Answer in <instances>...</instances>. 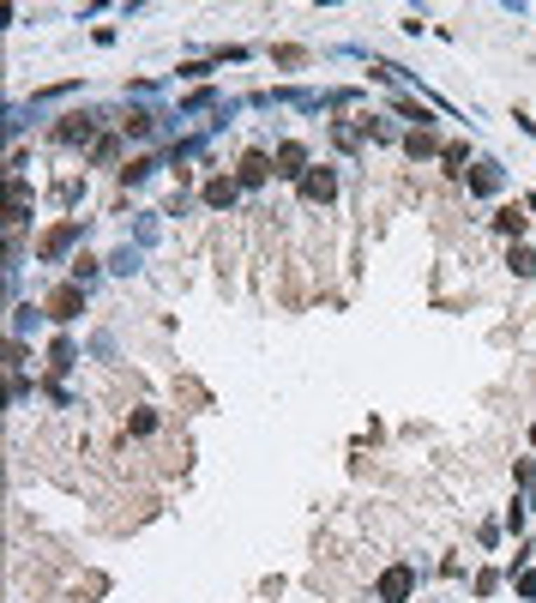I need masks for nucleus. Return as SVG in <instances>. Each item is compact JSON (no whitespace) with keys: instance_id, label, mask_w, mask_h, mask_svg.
<instances>
[{"instance_id":"obj_1","label":"nucleus","mask_w":536,"mask_h":603,"mask_svg":"<svg viewBox=\"0 0 536 603\" xmlns=\"http://www.w3.org/2000/svg\"><path fill=\"white\" fill-rule=\"evenodd\" d=\"M301 194H308V199H331V175H326V169L301 175Z\"/></svg>"},{"instance_id":"obj_2","label":"nucleus","mask_w":536,"mask_h":603,"mask_svg":"<svg viewBox=\"0 0 536 603\" xmlns=\"http://www.w3.org/2000/svg\"><path fill=\"white\" fill-rule=\"evenodd\" d=\"M48 308H55V320H73V314H78V290H55V296H48Z\"/></svg>"},{"instance_id":"obj_3","label":"nucleus","mask_w":536,"mask_h":603,"mask_svg":"<svg viewBox=\"0 0 536 603\" xmlns=\"http://www.w3.org/2000/svg\"><path fill=\"white\" fill-rule=\"evenodd\" d=\"M241 181H266V157H259V151H254V157H241Z\"/></svg>"},{"instance_id":"obj_4","label":"nucleus","mask_w":536,"mask_h":603,"mask_svg":"<svg viewBox=\"0 0 536 603\" xmlns=\"http://www.w3.org/2000/svg\"><path fill=\"white\" fill-rule=\"evenodd\" d=\"M205 199H211V205H229V199H235V187H229V181H211Z\"/></svg>"},{"instance_id":"obj_5","label":"nucleus","mask_w":536,"mask_h":603,"mask_svg":"<svg viewBox=\"0 0 536 603\" xmlns=\"http://www.w3.org/2000/svg\"><path fill=\"white\" fill-rule=\"evenodd\" d=\"M277 163H283V175H296V169H301V145H283Z\"/></svg>"},{"instance_id":"obj_6","label":"nucleus","mask_w":536,"mask_h":603,"mask_svg":"<svg viewBox=\"0 0 536 603\" xmlns=\"http://www.w3.org/2000/svg\"><path fill=\"white\" fill-rule=\"evenodd\" d=\"M410 591V573H386V597H404Z\"/></svg>"}]
</instances>
